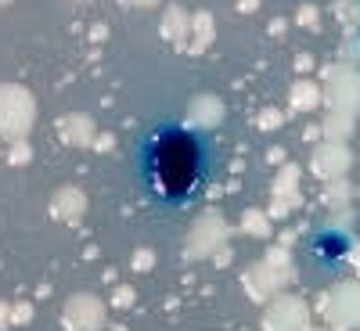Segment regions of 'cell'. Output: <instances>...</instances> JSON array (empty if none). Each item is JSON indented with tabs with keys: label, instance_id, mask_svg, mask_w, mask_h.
I'll use <instances>...</instances> for the list:
<instances>
[{
	"label": "cell",
	"instance_id": "1",
	"mask_svg": "<svg viewBox=\"0 0 360 331\" xmlns=\"http://www.w3.org/2000/svg\"><path fill=\"white\" fill-rule=\"evenodd\" d=\"M213 148L184 123H159L137 144V184L162 209H188L209 184Z\"/></svg>",
	"mask_w": 360,
	"mask_h": 331
}]
</instances>
